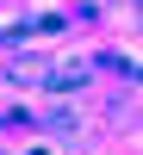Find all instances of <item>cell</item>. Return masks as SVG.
<instances>
[{
  "mask_svg": "<svg viewBox=\"0 0 143 155\" xmlns=\"http://www.w3.org/2000/svg\"><path fill=\"white\" fill-rule=\"evenodd\" d=\"M12 81H50V62L44 56H19L12 62Z\"/></svg>",
  "mask_w": 143,
  "mask_h": 155,
  "instance_id": "obj_1",
  "label": "cell"
}]
</instances>
